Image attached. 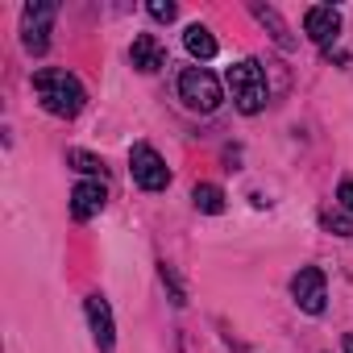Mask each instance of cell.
I'll return each instance as SVG.
<instances>
[{"mask_svg": "<svg viewBox=\"0 0 353 353\" xmlns=\"http://www.w3.org/2000/svg\"><path fill=\"white\" fill-rule=\"evenodd\" d=\"M104 200H108L104 183L83 179V183H75V192H71V216H75V221H92V216L104 208Z\"/></svg>", "mask_w": 353, "mask_h": 353, "instance_id": "obj_8", "label": "cell"}, {"mask_svg": "<svg viewBox=\"0 0 353 353\" xmlns=\"http://www.w3.org/2000/svg\"><path fill=\"white\" fill-rule=\"evenodd\" d=\"M254 17H258L262 26H270V38H274V42H279L283 50H291V46H295V38L287 34V26H283V17H279V13H274L270 5H254Z\"/></svg>", "mask_w": 353, "mask_h": 353, "instance_id": "obj_12", "label": "cell"}, {"mask_svg": "<svg viewBox=\"0 0 353 353\" xmlns=\"http://www.w3.org/2000/svg\"><path fill=\"white\" fill-rule=\"evenodd\" d=\"M183 42H188V50H192V59H200V63L216 59V38H212V34H208L204 26H188Z\"/></svg>", "mask_w": 353, "mask_h": 353, "instance_id": "obj_11", "label": "cell"}, {"mask_svg": "<svg viewBox=\"0 0 353 353\" xmlns=\"http://www.w3.org/2000/svg\"><path fill=\"white\" fill-rule=\"evenodd\" d=\"M67 162L75 170H83V174H104V162L96 154H88V150H67Z\"/></svg>", "mask_w": 353, "mask_h": 353, "instance_id": "obj_15", "label": "cell"}, {"mask_svg": "<svg viewBox=\"0 0 353 353\" xmlns=\"http://www.w3.org/2000/svg\"><path fill=\"white\" fill-rule=\"evenodd\" d=\"M179 100L192 108V112H216L221 108V79L208 71V67H188L183 75H179Z\"/></svg>", "mask_w": 353, "mask_h": 353, "instance_id": "obj_3", "label": "cell"}, {"mask_svg": "<svg viewBox=\"0 0 353 353\" xmlns=\"http://www.w3.org/2000/svg\"><path fill=\"white\" fill-rule=\"evenodd\" d=\"M336 200H341V208L353 216V179H345V183L336 188Z\"/></svg>", "mask_w": 353, "mask_h": 353, "instance_id": "obj_17", "label": "cell"}, {"mask_svg": "<svg viewBox=\"0 0 353 353\" xmlns=\"http://www.w3.org/2000/svg\"><path fill=\"white\" fill-rule=\"evenodd\" d=\"M54 17H59L54 0H34V5H26V13H21V42H26L30 54H46Z\"/></svg>", "mask_w": 353, "mask_h": 353, "instance_id": "obj_4", "label": "cell"}, {"mask_svg": "<svg viewBox=\"0 0 353 353\" xmlns=\"http://www.w3.org/2000/svg\"><path fill=\"white\" fill-rule=\"evenodd\" d=\"M229 92H233L237 112H245V117L262 112L266 100H270V88H266V71H262V63H258V59H241V63H233V67H229Z\"/></svg>", "mask_w": 353, "mask_h": 353, "instance_id": "obj_2", "label": "cell"}, {"mask_svg": "<svg viewBox=\"0 0 353 353\" xmlns=\"http://www.w3.org/2000/svg\"><path fill=\"white\" fill-rule=\"evenodd\" d=\"M320 225H324L328 233H336V237H353V216H349L345 208H328V212H320Z\"/></svg>", "mask_w": 353, "mask_h": 353, "instance_id": "obj_14", "label": "cell"}, {"mask_svg": "<svg viewBox=\"0 0 353 353\" xmlns=\"http://www.w3.org/2000/svg\"><path fill=\"white\" fill-rule=\"evenodd\" d=\"M162 59H166V54H162V46H158L154 34H137V38H133V46H129V63H133L141 75H154V71L162 67Z\"/></svg>", "mask_w": 353, "mask_h": 353, "instance_id": "obj_10", "label": "cell"}, {"mask_svg": "<svg viewBox=\"0 0 353 353\" xmlns=\"http://www.w3.org/2000/svg\"><path fill=\"white\" fill-rule=\"evenodd\" d=\"M34 92H38V100H42V108L50 112V117H79L83 112V104H88V92H83V83L71 75V71H59V67H42V71H34Z\"/></svg>", "mask_w": 353, "mask_h": 353, "instance_id": "obj_1", "label": "cell"}, {"mask_svg": "<svg viewBox=\"0 0 353 353\" xmlns=\"http://www.w3.org/2000/svg\"><path fill=\"white\" fill-rule=\"evenodd\" d=\"M303 34L316 42V46H328L336 34H341V13L332 5H312L303 13Z\"/></svg>", "mask_w": 353, "mask_h": 353, "instance_id": "obj_7", "label": "cell"}, {"mask_svg": "<svg viewBox=\"0 0 353 353\" xmlns=\"http://www.w3.org/2000/svg\"><path fill=\"white\" fill-rule=\"evenodd\" d=\"M88 324H92V336L100 349H112L117 341V328H112V307L104 295H88Z\"/></svg>", "mask_w": 353, "mask_h": 353, "instance_id": "obj_9", "label": "cell"}, {"mask_svg": "<svg viewBox=\"0 0 353 353\" xmlns=\"http://www.w3.org/2000/svg\"><path fill=\"white\" fill-rule=\"evenodd\" d=\"M291 295H295V303H299L307 316H320V312H324V299H328V291H324V270H320V266H303V270L291 279Z\"/></svg>", "mask_w": 353, "mask_h": 353, "instance_id": "obj_6", "label": "cell"}, {"mask_svg": "<svg viewBox=\"0 0 353 353\" xmlns=\"http://www.w3.org/2000/svg\"><path fill=\"white\" fill-rule=\"evenodd\" d=\"M345 353H353V336H345Z\"/></svg>", "mask_w": 353, "mask_h": 353, "instance_id": "obj_18", "label": "cell"}, {"mask_svg": "<svg viewBox=\"0 0 353 353\" xmlns=\"http://www.w3.org/2000/svg\"><path fill=\"white\" fill-rule=\"evenodd\" d=\"M129 170H133V183L141 188V192H162L166 183H170V166L162 162V154L154 150V145H133L129 150Z\"/></svg>", "mask_w": 353, "mask_h": 353, "instance_id": "obj_5", "label": "cell"}, {"mask_svg": "<svg viewBox=\"0 0 353 353\" xmlns=\"http://www.w3.org/2000/svg\"><path fill=\"white\" fill-rule=\"evenodd\" d=\"M145 9H150V17H154V21H174V13H179V9L170 5V0H150Z\"/></svg>", "mask_w": 353, "mask_h": 353, "instance_id": "obj_16", "label": "cell"}, {"mask_svg": "<svg viewBox=\"0 0 353 353\" xmlns=\"http://www.w3.org/2000/svg\"><path fill=\"white\" fill-rule=\"evenodd\" d=\"M192 200H196V208H200V212H208V216L225 212V192H221L216 183H196Z\"/></svg>", "mask_w": 353, "mask_h": 353, "instance_id": "obj_13", "label": "cell"}]
</instances>
